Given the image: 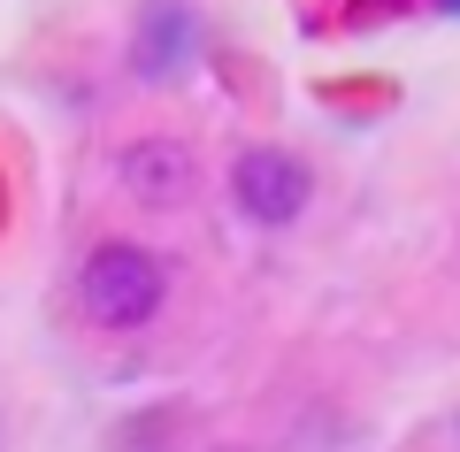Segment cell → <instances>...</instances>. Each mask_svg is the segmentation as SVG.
Masks as SVG:
<instances>
[{"label": "cell", "instance_id": "obj_2", "mask_svg": "<svg viewBox=\"0 0 460 452\" xmlns=\"http://www.w3.org/2000/svg\"><path fill=\"white\" fill-rule=\"evenodd\" d=\"M314 177L299 154H284V146H246L238 162H230V199H238V215H253V223H299V208H307Z\"/></svg>", "mask_w": 460, "mask_h": 452}, {"label": "cell", "instance_id": "obj_3", "mask_svg": "<svg viewBox=\"0 0 460 452\" xmlns=\"http://www.w3.org/2000/svg\"><path fill=\"white\" fill-rule=\"evenodd\" d=\"M123 192L146 199V208H169V199L192 192V154L177 138H138L123 146Z\"/></svg>", "mask_w": 460, "mask_h": 452}, {"label": "cell", "instance_id": "obj_5", "mask_svg": "<svg viewBox=\"0 0 460 452\" xmlns=\"http://www.w3.org/2000/svg\"><path fill=\"white\" fill-rule=\"evenodd\" d=\"M445 8H460V0H445Z\"/></svg>", "mask_w": 460, "mask_h": 452}, {"label": "cell", "instance_id": "obj_1", "mask_svg": "<svg viewBox=\"0 0 460 452\" xmlns=\"http://www.w3.org/2000/svg\"><path fill=\"white\" fill-rule=\"evenodd\" d=\"M162 299H169V261H162V253H146V245H131V238H108V245L84 253V269H77V307L93 315L100 330H138V323H154Z\"/></svg>", "mask_w": 460, "mask_h": 452}, {"label": "cell", "instance_id": "obj_4", "mask_svg": "<svg viewBox=\"0 0 460 452\" xmlns=\"http://www.w3.org/2000/svg\"><path fill=\"white\" fill-rule=\"evenodd\" d=\"M192 62V8L184 0H154L138 16V47H131V69L138 77H169V69Z\"/></svg>", "mask_w": 460, "mask_h": 452}]
</instances>
